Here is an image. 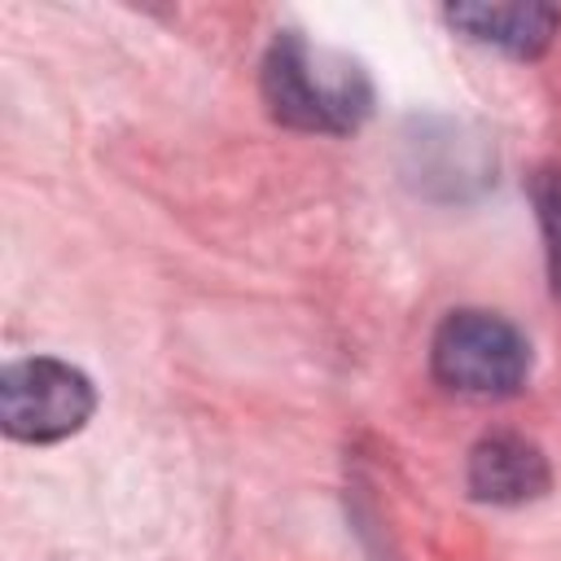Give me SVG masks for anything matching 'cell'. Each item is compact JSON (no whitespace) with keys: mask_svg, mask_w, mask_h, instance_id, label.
<instances>
[{"mask_svg":"<svg viewBox=\"0 0 561 561\" xmlns=\"http://www.w3.org/2000/svg\"><path fill=\"white\" fill-rule=\"evenodd\" d=\"M430 368L438 386L469 399H508L530 377V342L522 329L495 311H451L434 329Z\"/></svg>","mask_w":561,"mask_h":561,"instance_id":"cell-2","label":"cell"},{"mask_svg":"<svg viewBox=\"0 0 561 561\" xmlns=\"http://www.w3.org/2000/svg\"><path fill=\"white\" fill-rule=\"evenodd\" d=\"M259 88L267 114L294 131L346 136L373 114L368 70L355 57L337 48H320L298 31H280L267 44Z\"/></svg>","mask_w":561,"mask_h":561,"instance_id":"cell-1","label":"cell"},{"mask_svg":"<svg viewBox=\"0 0 561 561\" xmlns=\"http://www.w3.org/2000/svg\"><path fill=\"white\" fill-rule=\"evenodd\" d=\"M552 482L548 456L522 434H486L473 443L465 465V486L482 504H526Z\"/></svg>","mask_w":561,"mask_h":561,"instance_id":"cell-4","label":"cell"},{"mask_svg":"<svg viewBox=\"0 0 561 561\" xmlns=\"http://www.w3.org/2000/svg\"><path fill=\"white\" fill-rule=\"evenodd\" d=\"M465 39L500 48L508 57H539L561 31V9L557 4H451L443 13Z\"/></svg>","mask_w":561,"mask_h":561,"instance_id":"cell-5","label":"cell"},{"mask_svg":"<svg viewBox=\"0 0 561 561\" xmlns=\"http://www.w3.org/2000/svg\"><path fill=\"white\" fill-rule=\"evenodd\" d=\"M96 412V390L88 373L66 359L31 355L0 373V425L18 443H61L88 425Z\"/></svg>","mask_w":561,"mask_h":561,"instance_id":"cell-3","label":"cell"},{"mask_svg":"<svg viewBox=\"0 0 561 561\" xmlns=\"http://www.w3.org/2000/svg\"><path fill=\"white\" fill-rule=\"evenodd\" d=\"M530 206L543 232V254H548V280L552 294L561 298V171H535L530 175Z\"/></svg>","mask_w":561,"mask_h":561,"instance_id":"cell-6","label":"cell"}]
</instances>
